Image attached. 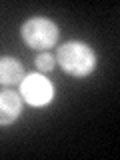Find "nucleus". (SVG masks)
Masks as SVG:
<instances>
[{"instance_id": "2", "label": "nucleus", "mask_w": 120, "mask_h": 160, "mask_svg": "<svg viewBox=\"0 0 120 160\" xmlns=\"http://www.w3.org/2000/svg\"><path fill=\"white\" fill-rule=\"evenodd\" d=\"M20 36H22L24 44L32 50H40V52H48L58 40V26L48 18L34 16L28 18L20 28Z\"/></svg>"}, {"instance_id": "6", "label": "nucleus", "mask_w": 120, "mask_h": 160, "mask_svg": "<svg viewBox=\"0 0 120 160\" xmlns=\"http://www.w3.org/2000/svg\"><path fill=\"white\" fill-rule=\"evenodd\" d=\"M34 64H36V68L40 72H52L54 66H56V58L50 52H40L36 56V60H34Z\"/></svg>"}, {"instance_id": "4", "label": "nucleus", "mask_w": 120, "mask_h": 160, "mask_svg": "<svg viewBox=\"0 0 120 160\" xmlns=\"http://www.w3.org/2000/svg\"><path fill=\"white\" fill-rule=\"evenodd\" d=\"M22 112V96L14 90L0 92V126H10Z\"/></svg>"}, {"instance_id": "1", "label": "nucleus", "mask_w": 120, "mask_h": 160, "mask_svg": "<svg viewBox=\"0 0 120 160\" xmlns=\"http://www.w3.org/2000/svg\"><path fill=\"white\" fill-rule=\"evenodd\" d=\"M56 62L70 76L84 78L88 74H92V70L96 68V54L88 44L72 40V42H66L58 48Z\"/></svg>"}, {"instance_id": "5", "label": "nucleus", "mask_w": 120, "mask_h": 160, "mask_svg": "<svg viewBox=\"0 0 120 160\" xmlns=\"http://www.w3.org/2000/svg\"><path fill=\"white\" fill-rule=\"evenodd\" d=\"M24 68L16 58L2 56L0 58V84L2 86H20L24 80Z\"/></svg>"}, {"instance_id": "3", "label": "nucleus", "mask_w": 120, "mask_h": 160, "mask_svg": "<svg viewBox=\"0 0 120 160\" xmlns=\"http://www.w3.org/2000/svg\"><path fill=\"white\" fill-rule=\"evenodd\" d=\"M20 96L30 106H46L54 98V86L42 74H28L20 82Z\"/></svg>"}]
</instances>
